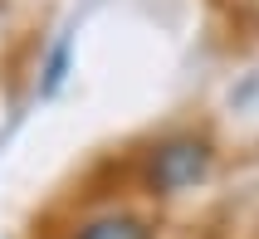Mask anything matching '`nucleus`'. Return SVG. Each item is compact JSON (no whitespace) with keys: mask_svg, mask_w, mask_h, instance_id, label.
Segmentation results:
<instances>
[{"mask_svg":"<svg viewBox=\"0 0 259 239\" xmlns=\"http://www.w3.org/2000/svg\"><path fill=\"white\" fill-rule=\"evenodd\" d=\"M64 69H69V39L54 44V54H49V69H44V93H54L64 83Z\"/></svg>","mask_w":259,"mask_h":239,"instance_id":"obj_3","label":"nucleus"},{"mask_svg":"<svg viewBox=\"0 0 259 239\" xmlns=\"http://www.w3.org/2000/svg\"><path fill=\"white\" fill-rule=\"evenodd\" d=\"M210 166V147L201 137H171L152 152V166H147V181L157 190H186L196 185Z\"/></svg>","mask_w":259,"mask_h":239,"instance_id":"obj_1","label":"nucleus"},{"mask_svg":"<svg viewBox=\"0 0 259 239\" xmlns=\"http://www.w3.org/2000/svg\"><path fill=\"white\" fill-rule=\"evenodd\" d=\"M73 239H152V229L137 215H98V220H88Z\"/></svg>","mask_w":259,"mask_h":239,"instance_id":"obj_2","label":"nucleus"}]
</instances>
